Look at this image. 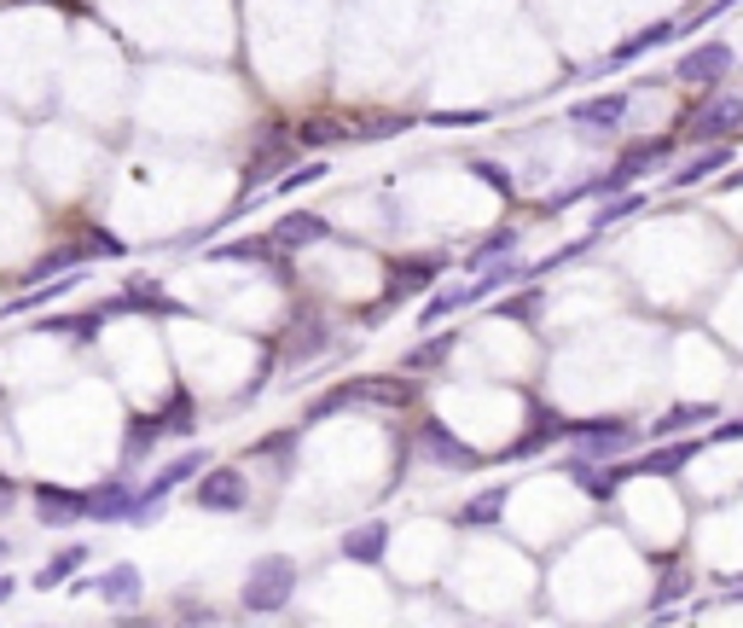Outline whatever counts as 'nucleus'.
<instances>
[{"label": "nucleus", "mask_w": 743, "mask_h": 628, "mask_svg": "<svg viewBox=\"0 0 743 628\" xmlns=\"http://www.w3.org/2000/svg\"><path fill=\"white\" fill-rule=\"evenodd\" d=\"M192 506H203V513H244L251 506V477L239 465H203L192 477Z\"/></svg>", "instance_id": "nucleus-5"}, {"label": "nucleus", "mask_w": 743, "mask_h": 628, "mask_svg": "<svg viewBox=\"0 0 743 628\" xmlns=\"http://www.w3.org/2000/svg\"><path fill=\"white\" fill-rule=\"evenodd\" d=\"M332 140H343V134H337V129H320V123L297 129V146H302V152H314V146H332Z\"/></svg>", "instance_id": "nucleus-36"}, {"label": "nucleus", "mask_w": 743, "mask_h": 628, "mask_svg": "<svg viewBox=\"0 0 743 628\" xmlns=\"http://www.w3.org/2000/svg\"><path fill=\"white\" fill-rule=\"evenodd\" d=\"M12 594H18V582H12V576H7V571H0V605H7V599H12Z\"/></svg>", "instance_id": "nucleus-38"}, {"label": "nucleus", "mask_w": 743, "mask_h": 628, "mask_svg": "<svg viewBox=\"0 0 743 628\" xmlns=\"http://www.w3.org/2000/svg\"><path fill=\"white\" fill-rule=\"evenodd\" d=\"M325 239H332V221L314 216V210H291L274 228V245L279 251H308V245H325Z\"/></svg>", "instance_id": "nucleus-18"}, {"label": "nucleus", "mask_w": 743, "mask_h": 628, "mask_svg": "<svg viewBox=\"0 0 743 628\" xmlns=\"http://www.w3.org/2000/svg\"><path fill=\"white\" fill-rule=\"evenodd\" d=\"M720 134L727 140L743 134V93H709L703 106L679 123V140H686V146H714Z\"/></svg>", "instance_id": "nucleus-3"}, {"label": "nucleus", "mask_w": 743, "mask_h": 628, "mask_svg": "<svg viewBox=\"0 0 743 628\" xmlns=\"http://www.w3.org/2000/svg\"><path fill=\"white\" fill-rule=\"evenodd\" d=\"M674 35H679V24H674V18H656V24H645V30H633V35H628V42H622V47H610V53H605V65H598V70H622V65H633V58H645V53H656V47H663V42H674Z\"/></svg>", "instance_id": "nucleus-16"}, {"label": "nucleus", "mask_w": 743, "mask_h": 628, "mask_svg": "<svg viewBox=\"0 0 743 628\" xmlns=\"http://www.w3.org/2000/svg\"><path fill=\"white\" fill-rule=\"evenodd\" d=\"M470 175L488 180V187L500 192V198H518V180H511V169H506V164H494V157H477V164H470Z\"/></svg>", "instance_id": "nucleus-32"}, {"label": "nucleus", "mask_w": 743, "mask_h": 628, "mask_svg": "<svg viewBox=\"0 0 743 628\" xmlns=\"http://www.w3.org/2000/svg\"><path fill=\"white\" fill-rule=\"evenodd\" d=\"M134 483L129 477H106V483H93L88 489V518L93 524H129L134 518Z\"/></svg>", "instance_id": "nucleus-15"}, {"label": "nucleus", "mask_w": 743, "mask_h": 628, "mask_svg": "<svg viewBox=\"0 0 743 628\" xmlns=\"http://www.w3.org/2000/svg\"><path fill=\"white\" fill-rule=\"evenodd\" d=\"M297 152H302V146H297V134L267 129V134H262V146L251 152V169H244V180L256 187V180H267L274 169H291V157H297Z\"/></svg>", "instance_id": "nucleus-17"}, {"label": "nucleus", "mask_w": 743, "mask_h": 628, "mask_svg": "<svg viewBox=\"0 0 743 628\" xmlns=\"http://www.w3.org/2000/svg\"><path fill=\"white\" fill-rule=\"evenodd\" d=\"M639 210H645V198H639V192H610V205L592 216V228H605V233H610L616 221H628V216H639Z\"/></svg>", "instance_id": "nucleus-28"}, {"label": "nucleus", "mask_w": 743, "mask_h": 628, "mask_svg": "<svg viewBox=\"0 0 743 628\" xmlns=\"http://www.w3.org/2000/svg\"><path fill=\"white\" fill-rule=\"evenodd\" d=\"M686 587H691V571H679V564L668 571V564H663V582H656V617H668V605L686 599Z\"/></svg>", "instance_id": "nucleus-31"}, {"label": "nucleus", "mask_w": 743, "mask_h": 628, "mask_svg": "<svg viewBox=\"0 0 743 628\" xmlns=\"http://www.w3.org/2000/svg\"><path fill=\"white\" fill-rule=\"evenodd\" d=\"M93 594L106 599V605H122V612H129V605L146 599V576H140V564L122 559V564H111V571L93 582Z\"/></svg>", "instance_id": "nucleus-19"}, {"label": "nucleus", "mask_w": 743, "mask_h": 628, "mask_svg": "<svg viewBox=\"0 0 743 628\" xmlns=\"http://www.w3.org/2000/svg\"><path fill=\"white\" fill-rule=\"evenodd\" d=\"M569 437H575V454L581 460H622L639 431L628 419H569Z\"/></svg>", "instance_id": "nucleus-6"}, {"label": "nucleus", "mask_w": 743, "mask_h": 628, "mask_svg": "<svg viewBox=\"0 0 743 628\" xmlns=\"http://www.w3.org/2000/svg\"><path fill=\"white\" fill-rule=\"evenodd\" d=\"M424 123H430V129H483L488 111H430Z\"/></svg>", "instance_id": "nucleus-35"}, {"label": "nucleus", "mask_w": 743, "mask_h": 628, "mask_svg": "<svg viewBox=\"0 0 743 628\" xmlns=\"http://www.w3.org/2000/svg\"><path fill=\"white\" fill-rule=\"evenodd\" d=\"M557 437H569V419L557 414V408H534V414H529V425H523V437L511 442V449H506L500 460H506V465H518V460H529V454H546Z\"/></svg>", "instance_id": "nucleus-11"}, {"label": "nucleus", "mask_w": 743, "mask_h": 628, "mask_svg": "<svg viewBox=\"0 0 743 628\" xmlns=\"http://www.w3.org/2000/svg\"><path fill=\"white\" fill-rule=\"evenodd\" d=\"M714 414H720L714 401H674V408L656 419L651 431H656V437H686V431H697V425H709Z\"/></svg>", "instance_id": "nucleus-22"}, {"label": "nucleus", "mask_w": 743, "mask_h": 628, "mask_svg": "<svg viewBox=\"0 0 743 628\" xmlns=\"http://www.w3.org/2000/svg\"><path fill=\"white\" fill-rule=\"evenodd\" d=\"M506 483H494V489H483L477 500H465L459 506V524H500V513H506Z\"/></svg>", "instance_id": "nucleus-25"}, {"label": "nucleus", "mask_w": 743, "mask_h": 628, "mask_svg": "<svg viewBox=\"0 0 743 628\" xmlns=\"http://www.w3.org/2000/svg\"><path fill=\"white\" fill-rule=\"evenodd\" d=\"M337 553H343L348 564H384V553H389V524H384V518L348 524L343 541H337Z\"/></svg>", "instance_id": "nucleus-14"}, {"label": "nucleus", "mask_w": 743, "mask_h": 628, "mask_svg": "<svg viewBox=\"0 0 743 628\" xmlns=\"http://www.w3.org/2000/svg\"><path fill=\"white\" fill-rule=\"evenodd\" d=\"M541 309H546V291H541V286L523 291V297H506V302H500V315H506V320H541Z\"/></svg>", "instance_id": "nucleus-33"}, {"label": "nucleus", "mask_w": 743, "mask_h": 628, "mask_svg": "<svg viewBox=\"0 0 743 628\" xmlns=\"http://www.w3.org/2000/svg\"><path fill=\"white\" fill-rule=\"evenodd\" d=\"M274 251H279V245H274V233H267V239H233V245H221L215 256H221V262H267Z\"/></svg>", "instance_id": "nucleus-30"}, {"label": "nucleus", "mask_w": 743, "mask_h": 628, "mask_svg": "<svg viewBox=\"0 0 743 628\" xmlns=\"http://www.w3.org/2000/svg\"><path fill=\"white\" fill-rule=\"evenodd\" d=\"M453 338H459V332H442V338L412 343L401 367H407V373H442V367H447V355H453Z\"/></svg>", "instance_id": "nucleus-23"}, {"label": "nucleus", "mask_w": 743, "mask_h": 628, "mask_svg": "<svg viewBox=\"0 0 743 628\" xmlns=\"http://www.w3.org/2000/svg\"><path fill=\"white\" fill-rule=\"evenodd\" d=\"M297 594V559H285V553H267L251 564V576H244L239 587V599H244V612L251 617H267V612H285Z\"/></svg>", "instance_id": "nucleus-1"}, {"label": "nucleus", "mask_w": 743, "mask_h": 628, "mask_svg": "<svg viewBox=\"0 0 743 628\" xmlns=\"http://www.w3.org/2000/svg\"><path fill=\"white\" fill-rule=\"evenodd\" d=\"M419 442H424V454L436 460V465H447V472H477V465H483L477 449H465V442L453 437L442 419H424V425H419Z\"/></svg>", "instance_id": "nucleus-13"}, {"label": "nucleus", "mask_w": 743, "mask_h": 628, "mask_svg": "<svg viewBox=\"0 0 743 628\" xmlns=\"http://www.w3.org/2000/svg\"><path fill=\"white\" fill-rule=\"evenodd\" d=\"M727 187H743V169H738V175H732V180H727Z\"/></svg>", "instance_id": "nucleus-41"}, {"label": "nucleus", "mask_w": 743, "mask_h": 628, "mask_svg": "<svg viewBox=\"0 0 743 628\" xmlns=\"http://www.w3.org/2000/svg\"><path fill=\"white\" fill-rule=\"evenodd\" d=\"M7 559H12V541H7V536H0V571H7Z\"/></svg>", "instance_id": "nucleus-40"}, {"label": "nucleus", "mask_w": 743, "mask_h": 628, "mask_svg": "<svg viewBox=\"0 0 743 628\" xmlns=\"http://www.w3.org/2000/svg\"><path fill=\"white\" fill-rule=\"evenodd\" d=\"M88 256H122V245H117L111 233H88V239H76V245H58V251H47V256H41V262H35V268H30L24 279H30V286H41V279H47V274L81 268V262H88Z\"/></svg>", "instance_id": "nucleus-8"}, {"label": "nucleus", "mask_w": 743, "mask_h": 628, "mask_svg": "<svg viewBox=\"0 0 743 628\" xmlns=\"http://www.w3.org/2000/svg\"><path fill=\"white\" fill-rule=\"evenodd\" d=\"M732 169V146H703L697 157H686V164H679L674 175H668V187H703V180H714V175H727Z\"/></svg>", "instance_id": "nucleus-20"}, {"label": "nucleus", "mask_w": 743, "mask_h": 628, "mask_svg": "<svg viewBox=\"0 0 743 628\" xmlns=\"http://www.w3.org/2000/svg\"><path fill=\"white\" fill-rule=\"evenodd\" d=\"M465 302H470V286H447V291H436V297H430L424 309H419V327H442L447 315L465 309Z\"/></svg>", "instance_id": "nucleus-26"}, {"label": "nucleus", "mask_w": 743, "mask_h": 628, "mask_svg": "<svg viewBox=\"0 0 743 628\" xmlns=\"http://www.w3.org/2000/svg\"><path fill=\"white\" fill-rule=\"evenodd\" d=\"M628 111H633V88H616V93H598V99L569 106V123L587 129V134H616L628 123Z\"/></svg>", "instance_id": "nucleus-9"}, {"label": "nucleus", "mask_w": 743, "mask_h": 628, "mask_svg": "<svg viewBox=\"0 0 743 628\" xmlns=\"http://www.w3.org/2000/svg\"><path fill=\"white\" fill-rule=\"evenodd\" d=\"M198 431V414H192V401L186 396H169V408H157V414H140L129 419V442H122V465H134V460H146L152 442L163 437H192Z\"/></svg>", "instance_id": "nucleus-2"}, {"label": "nucleus", "mask_w": 743, "mask_h": 628, "mask_svg": "<svg viewBox=\"0 0 743 628\" xmlns=\"http://www.w3.org/2000/svg\"><path fill=\"white\" fill-rule=\"evenodd\" d=\"M686 460H697V442H663V449H651V454H639V460H616V472H622V483L633 477H674V472H686Z\"/></svg>", "instance_id": "nucleus-12"}, {"label": "nucleus", "mask_w": 743, "mask_h": 628, "mask_svg": "<svg viewBox=\"0 0 743 628\" xmlns=\"http://www.w3.org/2000/svg\"><path fill=\"white\" fill-rule=\"evenodd\" d=\"M93 559V547L88 541H70V547H58V553L47 559V564H41V571H35V587H65L76 571H81V564H88Z\"/></svg>", "instance_id": "nucleus-21"}, {"label": "nucleus", "mask_w": 743, "mask_h": 628, "mask_svg": "<svg viewBox=\"0 0 743 628\" xmlns=\"http://www.w3.org/2000/svg\"><path fill=\"white\" fill-rule=\"evenodd\" d=\"M442 268H447V256H442V251H424V256H401L396 268H389V279H384V297L372 302V315H366V320H378L384 309H396V302H401V297H412V291L436 286V279H442Z\"/></svg>", "instance_id": "nucleus-4"}, {"label": "nucleus", "mask_w": 743, "mask_h": 628, "mask_svg": "<svg viewBox=\"0 0 743 628\" xmlns=\"http://www.w3.org/2000/svg\"><path fill=\"white\" fill-rule=\"evenodd\" d=\"M714 442H743V419H727V425H714Z\"/></svg>", "instance_id": "nucleus-37"}, {"label": "nucleus", "mask_w": 743, "mask_h": 628, "mask_svg": "<svg viewBox=\"0 0 743 628\" xmlns=\"http://www.w3.org/2000/svg\"><path fill=\"white\" fill-rule=\"evenodd\" d=\"M30 500H35V524H47V530H65V524H81V518H88V489H58V483H35Z\"/></svg>", "instance_id": "nucleus-10"}, {"label": "nucleus", "mask_w": 743, "mask_h": 628, "mask_svg": "<svg viewBox=\"0 0 743 628\" xmlns=\"http://www.w3.org/2000/svg\"><path fill=\"white\" fill-rule=\"evenodd\" d=\"M518 239H523L518 228H494V233L483 239V245H477V251L465 256V268H470V274H483L488 262H500V256H511V251H518Z\"/></svg>", "instance_id": "nucleus-24"}, {"label": "nucleus", "mask_w": 743, "mask_h": 628, "mask_svg": "<svg viewBox=\"0 0 743 628\" xmlns=\"http://www.w3.org/2000/svg\"><path fill=\"white\" fill-rule=\"evenodd\" d=\"M732 65H738V53L727 42H703V47L674 58V82L679 88H720V76H727Z\"/></svg>", "instance_id": "nucleus-7"}, {"label": "nucleus", "mask_w": 743, "mask_h": 628, "mask_svg": "<svg viewBox=\"0 0 743 628\" xmlns=\"http://www.w3.org/2000/svg\"><path fill=\"white\" fill-rule=\"evenodd\" d=\"M7 500H12V483H7V477H0V513H7Z\"/></svg>", "instance_id": "nucleus-39"}, {"label": "nucleus", "mask_w": 743, "mask_h": 628, "mask_svg": "<svg viewBox=\"0 0 743 628\" xmlns=\"http://www.w3.org/2000/svg\"><path fill=\"white\" fill-rule=\"evenodd\" d=\"M325 338H332V332H325V320H308V327H297V338H291V361H308Z\"/></svg>", "instance_id": "nucleus-34"}, {"label": "nucleus", "mask_w": 743, "mask_h": 628, "mask_svg": "<svg viewBox=\"0 0 743 628\" xmlns=\"http://www.w3.org/2000/svg\"><path fill=\"white\" fill-rule=\"evenodd\" d=\"M325 175H332V164H325V157H314V164L285 169V175L274 180V192H302V187H314V180H325Z\"/></svg>", "instance_id": "nucleus-29"}, {"label": "nucleus", "mask_w": 743, "mask_h": 628, "mask_svg": "<svg viewBox=\"0 0 743 628\" xmlns=\"http://www.w3.org/2000/svg\"><path fill=\"white\" fill-rule=\"evenodd\" d=\"M99 320L106 315H65V320H41V332L47 338H70V343H88L99 332Z\"/></svg>", "instance_id": "nucleus-27"}]
</instances>
